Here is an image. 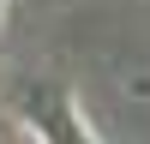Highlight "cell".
Returning <instances> with one entry per match:
<instances>
[{"label": "cell", "instance_id": "1", "mask_svg": "<svg viewBox=\"0 0 150 144\" xmlns=\"http://www.w3.org/2000/svg\"><path fill=\"white\" fill-rule=\"evenodd\" d=\"M18 108H24V126L36 132V144H102L66 90H30Z\"/></svg>", "mask_w": 150, "mask_h": 144}, {"label": "cell", "instance_id": "2", "mask_svg": "<svg viewBox=\"0 0 150 144\" xmlns=\"http://www.w3.org/2000/svg\"><path fill=\"white\" fill-rule=\"evenodd\" d=\"M0 12H6V0H0Z\"/></svg>", "mask_w": 150, "mask_h": 144}]
</instances>
